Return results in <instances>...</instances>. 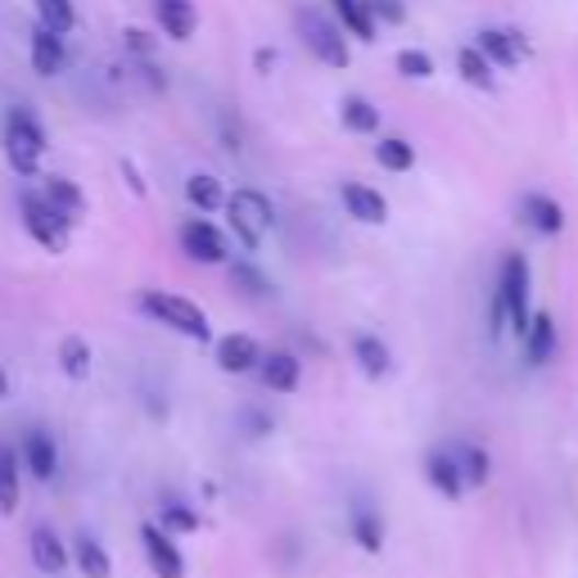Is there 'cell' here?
Instances as JSON below:
<instances>
[{"label": "cell", "mask_w": 578, "mask_h": 578, "mask_svg": "<svg viewBox=\"0 0 578 578\" xmlns=\"http://www.w3.org/2000/svg\"><path fill=\"white\" fill-rule=\"evenodd\" d=\"M226 222H230V230H236V240L253 253V249H262V240H267V230H272V222H276V208H272V200L262 195V190H253V185H240L236 195H226Z\"/></svg>", "instance_id": "1"}, {"label": "cell", "mask_w": 578, "mask_h": 578, "mask_svg": "<svg viewBox=\"0 0 578 578\" xmlns=\"http://www.w3.org/2000/svg\"><path fill=\"white\" fill-rule=\"evenodd\" d=\"M140 313H145V317H154L159 326H168V330H177V335H185V339H200V343L213 335V326H208V313H204L200 303L181 298V294L145 290V294H140Z\"/></svg>", "instance_id": "2"}, {"label": "cell", "mask_w": 578, "mask_h": 578, "mask_svg": "<svg viewBox=\"0 0 578 578\" xmlns=\"http://www.w3.org/2000/svg\"><path fill=\"white\" fill-rule=\"evenodd\" d=\"M42 154H46V127L36 123L32 109H10L5 118V159L19 177H36V168H42Z\"/></svg>", "instance_id": "3"}, {"label": "cell", "mask_w": 578, "mask_h": 578, "mask_svg": "<svg viewBox=\"0 0 578 578\" xmlns=\"http://www.w3.org/2000/svg\"><path fill=\"white\" fill-rule=\"evenodd\" d=\"M529 285H533L529 258H524V253H507V258H502V281H497V294H502V303H507V335H515V339H524V330H529V321H533Z\"/></svg>", "instance_id": "4"}, {"label": "cell", "mask_w": 578, "mask_h": 578, "mask_svg": "<svg viewBox=\"0 0 578 578\" xmlns=\"http://www.w3.org/2000/svg\"><path fill=\"white\" fill-rule=\"evenodd\" d=\"M298 32H303L307 50H313L326 68H349L353 50H349V42H343V27H339V23H330V19L317 14V10H303V14H298Z\"/></svg>", "instance_id": "5"}, {"label": "cell", "mask_w": 578, "mask_h": 578, "mask_svg": "<svg viewBox=\"0 0 578 578\" xmlns=\"http://www.w3.org/2000/svg\"><path fill=\"white\" fill-rule=\"evenodd\" d=\"M19 213H23L27 236L42 245L46 253H68V226L59 222V213L42 195H36V190H23V195H19Z\"/></svg>", "instance_id": "6"}, {"label": "cell", "mask_w": 578, "mask_h": 578, "mask_svg": "<svg viewBox=\"0 0 578 578\" xmlns=\"http://www.w3.org/2000/svg\"><path fill=\"white\" fill-rule=\"evenodd\" d=\"M140 552H145L154 578H185V556L177 547V537L163 533L159 524H140Z\"/></svg>", "instance_id": "7"}, {"label": "cell", "mask_w": 578, "mask_h": 578, "mask_svg": "<svg viewBox=\"0 0 578 578\" xmlns=\"http://www.w3.org/2000/svg\"><path fill=\"white\" fill-rule=\"evenodd\" d=\"M181 253L195 258V262H204V267H222V262H226V236H222L213 222L190 217V222L181 226Z\"/></svg>", "instance_id": "8"}, {"label": "cell", "mask_w": 578, "mask_h": 578, "mask_svg": "<svg viewBox=\"0 0 578 578\" xmlns=\"http://www.w3.org/2000/svg\"><path fill=\"white\" fill-rule=\"evenodd\" d=\"M19 461L27 466V475L32 479H42V484H50L55 475H59V443L46 434V430H23V439H19Z\"/></svg>", "instance_id": "9"}, {"label": "cell", "mask_w": 578, "mask_h": 578, "mask_svg": "<svg viewBox=\"0 0 578 578\" xmlns=\"http://www.w3.org/2000/svg\"><path fill=\"white\" fill-rule=\"evenodd\" d=\"M475 46H479V55H484L492 68H520L524 55H529V42H524L515 27H484Z\"/></svg>", "instance_id": "10"}, {"label": "cell", "mask_w": 578, "mask_h": 578, "mask_svg": "<svg viewBox=\"0 0 578 578\" xmlns=\"http://www.w3.org/2000/svg\"><path fill=\"white\" fill-rule=\"evenodd\" d=\"M27 556H32V565L42 569L46 578H59L68 565H72V556H68V543L50 529V524H36L32 529V537H27Z\"/></svg>", "instance_id": "11"}, {"label": "cell", "mask_w": 578, "mask_h": 578, "mask_svg": "<svg viewBox=\"0 0 578 578\" xmlns=\"http://www.w3.org/2000/svg\"><path fill=\"white\" fill-rule=\"evenodd\" d=\"M339 200H343V208H349V217L362 222V226H384V222H389V200H384L379 190L362 185V181H343Z\"/></svg>", "instance_id": "12"}, {"label": "cell", "mask_w": 578, "mask_h": 578, "mask_svg": "<svg viewBox=\"0 0 578 578\" xmlns=\"http://www.w3.org/2000/svg\"><path fill=\"white\" fill-rule=\"evenodd\" d=\"M349 533H353L358 552H366V556H379V552H384V543H389V529H384V515H379L371 502H362V497L349 507Z\"/></svg>", "instance_id": "13"}, {"label": "cell", "mask_w": 578, "mask_h": 578, "mask_svg": "<svg viewBox=\"0 0 578 578\" xmlns=\"http://www.w3.org/2000/svg\"><path fill=\"white\" fill-rule=\"evenodd\" d=\"M42 200L59 213V222L72 230L77 222H82V213H87V195L77 190V181H68V177H46L42 181Z\"/></svg>", "instance_id": "14"}, {"label": "cell", "mask_w": 578, "mask_h": 578, "mask_svg": "<svg viewBox=\"0 0 578 578\" xmlns=\"http://www.w3.org/2000/svg\"><path fill=\"white\" fill-rule=\"evenodd\" d=\"M154 19H159L168 42H190L200 27V10L195 0H154Z\"/></svg>", "instance_id": "15"}, {"label": "cell", "mask_w": 578, "mask_h": 578, "mask_svg": "<svg viewBox=\"0 0 578 578\" xmlns=\"http://www.w3.org/2000/svg\"><path fill=\"white\" fill-rule=\"evenodd\" d=\"M258 362H262V349H258L253 335H226V339H217V366L226 375H249V371H258Z\"/></svg>", "instance_id": "16"}, {"label": "cell", "mask_w": 578, "mask_h": 578, "mask_svg": "<svg viewBox=\"0 0 578 578\" xmlns=\"http://www.w3.org/2000/svg\"><path fill=\"white\" fill-rule=\"evenodd\" d=\"M520 217L529 230H537V236H560L565 230V208L552 195H537V190H529L520 200Z\"/></svg>", "instance_id": "17"}, {"label": "cell", "mask_w": 578, "mask_h": 578, "mask_svg": "<svg viewBox=\"0 0 578 578\" xmlns=\"http://www.w3.org/2000/svg\"><path fill=\"white\" fill-rule=\"evenodd\" d=\"M258 375H262V384H267L272 394H294V389H298V379H303V362H298L294 353L276 349V353H262Z\"/></svg>", "instance_id": "18"}, {"label": "cell", "mask_w": 578, "mask_h": 578, "mask_svg": "<svg viewBox=\"0 0 578 578\" xmlns=\"http://www.w3.org/2000/svg\"><path fill=\"white\" fill-rule=\"evenodd\" d=\"M426 484H430L439 497H447V502L466 497V479H461V471H456V461H452L447 447H434V452L426 456Z\"/></svg>", "instance_id": "19"}, {"label": "cell", "mask_w": 578, "mask_h": 578, "mask_svg": "<svg viewBox=\"0 0 578 578\" xmlns=\"http://www.w3.org/2000/svg\"><path fill=\"white\" fill-rule=\"evenodd\" d=\"M524 362L529 366H547L552 358H556V321H552V313H533V321H529V330H524Z\"/></svg>", "instance_id": "20"}, {"label": "cell", "mask_w": 578, "mask_h": 578, "mask_svg": "<svg viewBox=\"0 0 578 578\" xmlns=\"http://www.w3.org/2000/svg\"><path fill=\"white\" fill-rule=\"evenodd\" d=\"M68 556H72V565L82 569L87 578H109V574H113V556H109V547L100 543L95 533H77Z\"/></svg>", "instance_id": "21"}, {"label": "cell", "mask_w": 578, "mask_h": 578, "mask_svg": "<svg viewBox=\"0 0 578 578\" xmlns=\"http://www.w3.org/2000/svg\"><path fill=\"white\" fill-rule=\"evenodd\" d=\"M447 452H452V461H456L461 479H466V492H471V488H484V484L492 479V456H488V447H479V443H456V447H447Z\"/></svg>", "instance_id": "22"}, {"label": "cell", "mask_w": 578, "mask_h": 578, "mask_svg": "<svg viewBox=\"0 0 578 578\" xmlns=\"http://www.w3.org/2000/svg\"><path fill=\"white\" fill-rule=\"evenodd\" d=\"M353 358H358L362 375H371V379H384L394 371V353H389V343H384L379 335H358L353 339Z\"/></svg>", "instance_id": "23"}, {"label": "cell", "mask_w": 578, "mask_h": 578, "mask_svg": "<svg viewBox=\"0 0 578 578\" xmlns=\"http://www.w3.org/2000/svg\"><path fill=\"white\" fill-rule=\"evenodd\" d=\"M64 64H68L64 36H55V32H46V27H36V32H32V68L42 72V77H55V72H64Z\"/></svg>", "instance_id": "24"}, {"label": "cell", "mask_w": 578, "mask_h": 578, "mask_svg": "<svg viewBox=\"0 0 578 578\" xmlns=\"http://www.w3.org/2000/svg\"><path fill=\"white\" fill-rule=\"evenodd\" d=\"M330 5H335V19H339L343 36H358V42H366V46L379 36L375 19L366 14V0H330Z\"/></svg>", "instance_id": "25"}, {"label": "cell", "mask_w": 578, "mask_h": 578, "mask_svg": "<svg viewBox=\"0 0 578 578\" xmlns=\"http://www.w3.org/2000/svg\"><path fill=\"white\" fill-rule=\"evenodd\" d=\"M339 123L349 127L353 136H375L379 132V109L366 95H343L339 100Z\"/></svg>", "instance_id": "26"}, {"label": "cell", "mask_w": 578, "mask_h": 578, "mask_svg": "<svg viewBox=\"0 0 578 578\" xmlns=\"http://www.w3.org/2000/svg\"><path fill=\"white\" fill-rule=\"evenodd\" d=\"M23 502V488H19V447L0 443V515H14Z\"/></svg>", "instance_id": "27"}, {"label": "cell", "mask_w": 578, "mask_h": 578, "mask_svg": "<svg viewBox=\"0 0 578 578\" xmlns=\"http://www.w3.org/2000/svg\"><path fill=\"white\" fill-rule=\"evenodd\" d=\"M185 200L190 208H200V213H217L226 204V190L213 172H195V177H185Z\"/></svg>", "instance_id": "28"}, {"label": "cell", "mask_w": 578, "mask_h": 578, "mask_svg": "<svg viewBox=\"0 0 578 578\" xmlns=\"http://www.w3.org/2000/svg\"><path fill=\"white\" fill-rule=\"evenodd\" d=\"M154 524H159L163 533H172V537H185V533H200V511L195 507H190V502H177V497H168V502L159 507V520H154Z\"/></svg>", "instance_id": "29"}, {"label": "cell", "mask_w": 578, "mask_h": 578, "mask_svg": "<svg viewBox=\"0 0 578 578\" xmlns=\"http://www.w3.org/2000/svg\"><path fill=\"white\" fill-rule=\"evenodd\" d=\"M375 163H379L384 172H411V168H416V145L403 140V136H379Z\"/></svg>", "instance_id": "30"}, {"label": "cell", "mask_w": 578, "mask_h": 578, "mask_svg": "<svg viewBox=\"0 0 578 578\" xmlns=\"http://www.w3.org/2000/svg\"><path fill=\"white\" fill-rule=\"evenodd\" d=\"M91 343L82 339V335H68L64 343H59V371L68 375V379H87L91 375Z\"/></svg>", "instance_id": "31"}, {"label": "cell", "mask_w": 578, "mask_h": 578, "mask_svg": "<svg viewBox=\"0 0 578 578\" xmlns=\"http://www.w3.org/2000/svg\"><path fill=\"white\" fill-rule=\"evenodd\" d=\"M36 19H42V27L55 32V36H68L77 27L72 0H36Z\"/></svg>", "instance_id": "32"}, {"label": "cell", "mask_w": 578, "mask_h": 578, "mask_svg": "<svg viewBox=\"0 0 578 578\" xmlns=\"http://www.w3.org/2000/svg\"><path fill=\"white\" fill-rule=\"evenodd\" d=\"M456 68H461V77H466L475 91H492V64L479 55V46H461Z\"/></svg>", "instance_id": "33"}, {"label": "cell", "mask_w": 578, "mask_h": 578, "mask_svg": "<svg viewBox=\"0 0 578 578\" xmlns=\"http://www.w3.org/2000/svg\"><path fill=\"white\" fill-rule=\"evenodd\" d=\"M230 285H236L245 298H267V294H272V281H267L253 262H230Z\"/></svg>", "instance_id": "34"}, {"label": "cell", "mask_w": 578, "mask_h": 578, "mask_svg": "<svg viewBox=\"0 0 578 578\" xmlns=\"http://www.w3.org/2000/svg\"><path fill=\"white\" fill-rule=\"evenodd\" d=\"M394 68H398L403 77H411V82H430V77H434V59H430L426 50H398Z\"/></svg>", "instance_id": "35"}, {"label": "cell", "mask_w": 578, "mask_h": 578, "mask_svg": "<svg viewBox=\"0 0 578 578\" xmlns=\"http://www.w3.org/2000/svg\"><path fill=\"white\" fill-rule=\"evenodd\" d=\"M366 14L375 19V27H384V23H403L407 19V5H403V0H366Z\"/></svg>", "instance_id": "36"}, {"label": "cell", "mask_w": 578, "mask_h": 578, "mask_svg": "<svg viewBox=\"0 0 578 578\" xmlns=\"http://www.w3.org/2000/svg\"><path fill=\"white\" fill-rule=\"evenodd\" d=\"M123 46H127L132 55H140V59H149V55H154V36H149L145 27H127V32H123Z\"/></svg>", "instance_id": "37"}, {"label": "cell", "mask_w": 578, "mask_h": 578, "mask_svg": "<svg viewBox=\"0 0 578 578\" xmlns=\"http://www.w3.org/2000/svg\"><path fill=\"white\" fill-rule=\"evenodd\" d=\"M488 335L492 339L507 335V303H502V294H492V303H488Z\"/></svg>", "instance_id": "38"}, {"label": "cell", "mask_w": 578, "mask_h": 578, "mask_svg": "<svg viewBox=\"0 0 578 578\" xmlns=\"http://www.w3.org/2000/svg\"><path fill=\"white\" fill-rule=\"evenodd\" d=\"M245 430H249L253 439H262V434H272V430H276V420L267 416V411H253V407H249V411H245Z\"/></svg>", "instance_id": "39"}, {"label": "cell", "mask_w": 578, "mask_h": 578, "mask_svg": "<svg viewBox=\"0 0 578 578\" xmlns=\"http://www.w3.org/2000/svg\"><path fill=\"white\" fill-rule=\"evenodd\" d=\"M123 177H127V185H132V195H140V200H145V181H140V172H136V163H132V159H123Z\"/></svg>", "instance_id": "40"}, {"label": "cell", "mask_w": 578, "mask_h": 578, "mask_svg": "<svg viewBox=\"0 0 578 578\" xmlns=\"http://www.w3.org/2000/svg\"><path fill=\"white\" fill-rule=\"evenodd\" d=\"M253 64H258V68L267 72V68H272V64H276V50H258V55H253Z\"/></svg>", "instance_id": "41"}, {"label": "cell", "mask_w": 578, "mask_h": 578, "mask_svg": "<svg viewBox=\"0 0 578 578\" xmlns=\"http://www.w3.org/2000/svg\"><path fill=\"white\" fill-rule=\"evenodd\" d=\"M10 398V375H5V366H0V403Z\"/></svg>", "instance_id": "42"}]
</instances>
